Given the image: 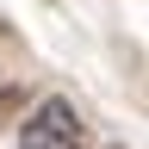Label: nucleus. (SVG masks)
I'll return each mask as SVG.
<instances>
[{
    "mask_svg": "<svg viewBox=\"0 0 149 149\" xmlns=\"http://www.w3.org/2000/svg\"><path fill=\"white\" fill-rule=\"evenodd\" d=\"M13 112H19V87H0V124H6Z\"/></svg>",
    "mask_w": 149,
    "mask_h": 149,
    "instance_id": "nucleus-2",
    "label": "nucleus"
},
{
    "mask_svg": "<svg viewBox=\"0 0 149 149\" xmlns=\"http://www.w3.org/2000/svg\"><path fill=\"white\" fill-rule=\"evenodd\" d=\"M19 149H87V130L68 100H37L19 124Z\"/></svg>",
    "mask_w": 149,
    "mask_h": 149,
    "instance_id": "nucleus-1",
    "label": "nucleus"
}]
</instances>
